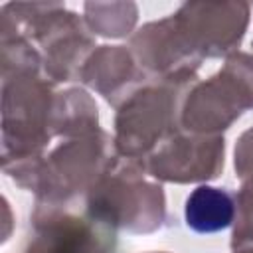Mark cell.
Segmentation results:
<instances>
[{"label": "cell", "mask_w": 253, "mask_h": 253, "mask_svg": "<svg viewBox=\"0 0 253 253\" xmlns=\"http://www.w3.org/2000/svg\"><path fill=\"white\" fill-rule=\"evenodd\" d=\"M36 235L26 253H111L115 237L107 225L61 213L57 208L38 206Z\"/></svg>", "instance_id": "cell-8"}, {"label": "cell", "mask_w": 253, "mask_h": 253, "mask_svg": "<svg viewBox=\"0 0 253 253\" xmlns=\"http://www.w3.org/2000/svg\"><path fill=\"white\" fill-rule=\"evenodd\" d=\"M233 253H253V241H245L233 247Z\"/></svg>", "instance_id": "cell-15"}, {"label": "cell", "mask_w": 253, "mask_h": 253, "mask_svg": "<svg viewBox=\"0 0 253 253\" xmlns=\"http://www.w3.org/2000/svg\"><path fill=\"white\" fill-rule=\"evenodd\" d=\"M103 10L97 4H85V14L91 30L99 36L107 38H123L130 32L136 22V6L134 4H103Z\"/></svg>", "instance_id": "cell-12"}, {"label": "cell", "mask_w": 253, "mask_h": 253, "mask_svg": "<svg viewBox=\"0 0 253 253\" xmlns=\"http://www.w3.org/2000/svg\"><path fill=\"white\" fill-rule=\"evenodd\" d=\"M140 160H111L109 168L89 190L87 213L107 227H121L134 233L154 231L164 219V192L144 180Z\"/></svg>", "instance_id": "cell-1"}, {"label": "cell", "mask_w": 253, "mask_h": 253, "mask_svg": "<svg viewBox=\"0 0 253 253\" xmlns=\"http://www.w3.org/2000/svg\"><path fill=\"white\" fill-rule=\"evenodd\" d=\"M109 136L95 130L59 144L43 162L38 176V206L57 208L81 192H89L109 168Z\"/></svg>", "instance_id": "cell-4"}, {"label": "cell", "mask_w": 253, "mask_h": 253, "mask_svg": "<svg viewBox=\"0 0 253 253\" xmlns=\"http://www.w3.org/2000/svg\"><path fill=\"white\" fill-rule=\"evenodd\" d=\"M142 166L166 182L211 180L223 168V136L176 130L142 158Z\"/></svg>", "instance_id": "cell-5"}, {"label": "cell", "mask_w": 253, "mask_h": 253, "mask_svg": "<svg viewBox=\"0 0 253 253\" xmlns=\"http://www.w3.org/2000/svg\"><path fill=\"white\" fill-rule=\"evenodd\" d=\"M130 47L148 79L194 83L202 57L190 47L172 16L138 30Z\"/></svg>", "instance_id": "cell-6"}, {"label": "cell", "mask_w": 253, "mask_h": 253, "mask_svg": "<svg viewBox=\"0 0 253 253\" xmlns=\"http://www.w3.org/2000/svg\"><path fill=\"white\" fill-rule=\"evenodd\" d=\"M235 170L245 184H253V128L245 130L235 146Z\"/></svg>", "instance_id": "cell-14"}, {"label": "cell", "mask_w": 253, "mask_h": 253, "mask_svg": "<svg viewBox=\"0 0 253 253\" xmlns=\"http://www.w3.org/2000/svg\"><path fill=\"white\" fill-rule=\"evenodd\" d=\"M2 79L4 166L38 160L51 136L53 97L49 85L43 83L38 73H18Z\"/></svg>", "instance_id": "cell-3"}, {"label": "cell", "mask_w": 253, "mask_h": 253, "mask_svg": "<svg viewBox=\"0 0 253 253\" xmlns=\"http://www.w3.org/2000/svg\"><path fill=\"white\" fill-rule=\"evenodd\" d=\"M237 221L231 245L253 241V184H245L237 196Z\"/></svg>", "instance_id": "cell-13"}, {"label": "cell", "mask_w": 253, "mask_h": 253, "mask_svg": "<svg viewBox=\"0 0 253 253\" xmlns=\"http://www.w3.org/2000/svg\"><path fill=\"white\" fill-rule=\"evenodd\" d=\"M237 194L225 188L198 186L186 200V223L198 233L225 229L235 219Z\"/></svg>", "instance_id": "cell-10"}, {"label": "cell", "mask_w": 253, "mask_h": 253, "mask_svg": "<svg viewBox=\"0 0 253 253\" xmlns=\"http://www.w3.org/2000/svg\"><path fill=\"white\" fill-rule=\"evenodd\" d=\"M190 83L156 81L138 85L117 113L115 150L121 158H146L166 136L178 130L182 95Z\"/></svg>", "instance_id": "cell-2"}, {"label": "cell", "mask_w": 253, "mask_h": 253, "mask_svg": "<svg viewBox=\"0 0 253 253\" xmlns=\"http://www.w3.org/2000/svg\"><path fill=\"white\" fill-rule=\"evenodd\" d=\"M172 18L200 57H221L239 45L249 22V6L243 2L184 4Z\"/></svg>", "instance_id": "cell-7"}, {"label": "cell", "mask_w": 253, "mask_h": 253, "mask_svg": "<svg viewBox=\"0 0 253 253\" xmlns=\"http://www.w3.org/2000/svg\"><path fill=\"white\" fill-rule=\"evenodd\" d=\"M79 79L101 93L109 103L121 105L148 77L136 67L132 55L123 45H101L85 59Z\"/></svg>", "instance_id": "cell-9"}, {"label": "cell", "mask_w": 253, "mask_h": 253, "mask_svg": "<svg viewBox=\"0 0 253 253\" xmlns=\"http://www.w3.org/2000/svg\"><path fill=\"white\" fill-rule=\"evenodd\" d=\"M51 130L65 136H85L97 130V105L81 89H69L53 97Z\"/></svg>", "instance_id": "cell-11"}]
</instances>
